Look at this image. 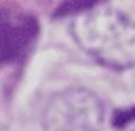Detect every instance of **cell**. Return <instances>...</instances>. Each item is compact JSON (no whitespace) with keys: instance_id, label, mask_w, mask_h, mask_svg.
Masks as SVG:
<instances>
[{"instance_id":"cell-1","label":"cell","mask_w":135,"mask_h":131,"mask_svg":"<svg viewBox=\"0 0 135 131\" xmlns=\"http://www.w3.org/2000/svg\"><path fill=\"white\" fill-rule=\"evenodd\" d=\"M135 0H93L72 21L76 42L108 68L135 63Z\"/></svg>"},{"instance_id":"cell-2","label":"cell","mask_w":135,"mask_h":131,"mask_svg":"<svg viewBox=\"0 0 135 131\" xmlns=\"http://www.w3.org/2000/svg\"><path fill=\"white\" fill-rule=\"evenodd\" d=\"M103 104L86 89H65L53 95L42 112L44 131H99Z\"/></svg>"},{"instance_id":"cell-3","label":"cell","mask_w":135,"mask_h":131,"mask_svg":"<svg viewBox=\"0 0 135 131\" xmlns=\"http://www.w3.org/2000/svg\"><path fill=\"white\" fill-rule=\"evenodd\" d=\"M38 32V21L17 8L0 11V63L19 59Z\"/></svg>"}]
</instances>
